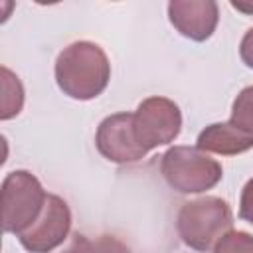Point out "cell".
I'll use <instances>...</instances> for the list:
<instances>
[{"label": "cell", "mask_w": 253, "mask_h": 253, "mask_svg": "<svg viewBox=\"0 0 253 253\" xmlns=\"http://www.w3.org/2000/svg\"><path fill=\"white\" fill-rule=\"evenodd\" d=\"M168 20L184 38L206 42L217 28L219 8L213 0H172Z\"/></svg>", "instance_id": "cell-8"}, {"label": "cell", "mask_w": 253, "mask_h": 253, "mask_svg": "<svg viewBox=\"0 0 253 253\" xmlns=\"http://www.w3.org/2000/svg\"><path fill=\"white\" fill-rule=\"evenodd\" d=\"M111 79V63L105 49L81 40L63 47L55 59V83L63 95L89 101L99 97Z\"/></svg>", "instance_id": "cell-1"}, {"label": "cell", "mask_w": 253, "mask_h": 253, "mask_svg": "<svg viewBox=\"0 0 253 253\" xmlns=\"http://www.w3.org/2000/svg\"><path fill=\"white\" fill-rule=\"evenodd\" d=\"M71 210L67 202L55 194H47L40 217L18 237L20 245L30 253H49L65 243L71 235Z\"/></svg>", "instance_id": "cell-6"}, {"label": "cell", "mask_w": 253, "mask_h": 253, "mask_svg": "<svg viewBox=\"0 0 253 253\" xmlns=\"http://www.w3.org/2000/svg\"><path fill=\"white\" fill-rule=\"evenodd\" d=\"M239 217L253 223V178H249L241 190L239 198Z\"/></svg>", "instance_id": "cell-15"}, {"label": "cell", "mask_w": 253, "mask_h": 253, "mask_svg": "<svg viewBox=\"0 0 253 253\" xmlns=\"http://www.w3.org/2000/svg\"><path fill=\"white\" fill-rule=\"evenodd\" d=\"M213 253H253V235L231 229L215 243Z\"/></svg>", "instance_id": "cell-12"}, {"label": "cell", "mask_w": 253, "mask_h": 253, "mask_svg": "<svg viewBox=\"0 0 253 253\" xmlns=\"http://www.w3.org/2000/svg\"><path fill=\"white\" fill-rule=\"evenodd\" d=\"M0 73H2V109H0V119L8 121V119L16 117L22 111L24 87H22L18 75H14L6 65H2Z\"/></svg>", "instance_id": "cell-10"}, {"label": "cell", "mask_w": 253, "mask_h": 253, "mask_svg": "<svg viewBox=\"0 0 253 253\" xmlns=\"http://www.w3.org/2000/svg\"><path fill=\"white\" fill-rule=\"evenodd\" d=\"M91 253H130V249L119 237L105 233L91 241Z\"/></svg>", "instance_id": "cell-13"}, {"label": "cell", "mask_w": 253, "mask_h": 253, "mask_svg": "<svg viewBox=\"0 0 253 253\" xmlns=\"http://www.w3.org/2000/svg\"><path fill=\"white\" fill-rule=\"evenodd\" d=\"M95 146L103 158L115 164H132L148 152L138 144L132 128V113H115L105 117L95 134Z\"/></svg>", "instance_id": "cell-7"}, {"label": "cell", "mask_w": 253, "mask_h": 253, "mask_svg": "<svg viewBox=\"0 0 253 253\" xmlns=\"http://www.w3.org/2000/svg\"><path fill=\"white\" fill-rule=\"evenodd\" d=\"M204 152H215L221 156H235L253 148V134L237 128L231 121L229 123H213L206 126L200 136L198 144Z\"/></svg>", "instance_id": "cell-9"}, {"label": "cell", "mask_w": 253, "mask_h": 253, "mask_svg": "<svg viewBox=\"0 0 253 253\" xmlns=\"http://www.w3.org/2000/svg\"><path fill=\"white\" fill-rule=\"evenodd\" d=\"M233 213L225 200L215 196H204L186 202L178 211V235L194 251L206 253L215 247V243L231 231Z\"/></svg>", "instance_id": "cell-2"}, {"label": "cell", "mask_w": 253, "mask_h": 253, "mask_svg": "<svg viewBox=\"0 0 253 253\" xmlns=\"http://www.w3.org/2000/svg\"><path fill=\"white\" fill-rule=\"evenodd\" d=\"M239 57L241 61L253 69V28H249L245 32V36L241 38V43H239Z\"/></svg>", "instance_id": "cell-16"}, {"label": "cell", "mask_w": 253, "mask_h": 253, "mask_svg": "<svg viewBox=\"0 0 253 253\" xmlns=\"http://www.w3.org/2000/svg\"><path fill=\"white\" fill-rule=\"evenodd\" d=\"M132 128L138 144L146 152L168 144L182 130L180 107L168 97H148L132 113Z\"/></svg>", "instance_id": "cell-5"}, {"label": "cell", "mask_w": 253, "mask_h": 253, "mask_svg": "<svg viewBox=\"0 0 253 253\" xmlns=\"http://www.w3.org/2000/svg\"><path fill=\"white\" fill-rule=\"evenodd\" d=\"M2 225L6 233L20 235L42 213L47 194L28 170H12L2 182Z\"/></svg>", "instance_id": "cell-4"}, {"label": "cell", "mask_w": 253, "mask_h": 253, "mask_svg": "<svg viewBox=\"0 0 253 253\" xmlns=\"http://www.w3.org/2000/svg\"><path fill=\"white\" fill-rule=\"evenodd\" d=\"M49 253H91V241L87 235L79 233V231H73L63 245H59L57 249L49 251Z\"/></svg>", "instance_id": "cell-14"}, {"label": "cell", "mask_w": 253, "mask_h": 253, "mask_svg": "<svg viewBox=\"0 0 253 253\" xmlns=\"http://www.w3.org/2000/svg\"><path fill=\"white\" fill-rule=\"evenodd\" d=\"M231 6L239 12H245V14H253V2H231Z\"/></svg>", "instance_id": "cell-17"}, {"label": "cell", "mask_w": 253, "mask_h": 253, "mask_svg": "<svg viewBox=\"0 0 253 253\" xmlns=\"http://www.w3.org/2000/svg\"><path fill=\"white\" fill-rule=\"evenodd\" d=\"M231 123L237 128L253 134V85L241 89L235 97L231 105Z\"/></svg>", "instance_id": "cell-11"}, {"label": "cell", "mask_w": 253, "mask_h": 253, "mask_svg": "<svg viewBox=\"0 0 253 253\" xmlns=\"http://www.w3.org/2000/svg\"><path fill=\"white\" fill-rule=\"evenodd\" d=\"M160 172L166 184L180 194H202L217 186L221 164L198 146H172L162 154Z\"/></svg>", "instance_id": "cell-3"}]
</instances>
